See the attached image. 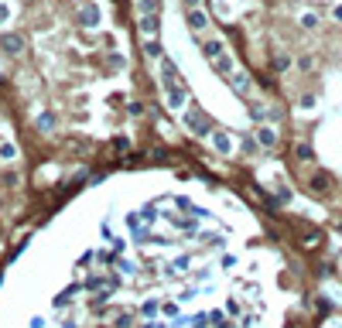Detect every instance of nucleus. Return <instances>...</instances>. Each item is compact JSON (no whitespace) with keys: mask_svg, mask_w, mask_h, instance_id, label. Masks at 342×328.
<instances>
[{"mask_svg":"<svg viewBox=\"0 0 342 328\" xmlns=\"http://www.w3.org/2000/svg\"><path fill=\"white\" fill-rule=\"evenodd\" d=\"M161 89H164V96H168L171 110H182V106H185L188 86H185V79L178 75V68H175V62H171L168 55L161 58Z\"/></svg>","mask_w":342,"mask_h":328,"instance_id":"nucleus-1","label":"nucleus"},{"mask_svg":"<svg viewBox=\"0 0 342 328\" xmlns=\"http://www.w3.org/2000/svg\"><path fill=\"white\" fill-rule=\"evenodd\" d=\"M100 21H103V11L96 7V0H82L76 7V24L79 28H100Z\"/></svg>","mask_w":342,"mask_h":328,"instance_id":"nucleus-2","label":"nucleus"},{"mask_svg":"<svg viewBox=\"0 0 342 328\" xmlns=\"http://www.w3.org/2000/svg\"><path fill=\"white\" fill-rule=\"evenodd\" d=\"M182 123H185V130H192L195 137H209L212 134V127L205 123V116L195 113V110H182Z\"/></svg>","mask_w":342,"mask_h":328,"instance_id":"nucleus-3","label":"nucleus"},{"mask_svg":"<svg viewBox=\"0 0 342 328\" xmlns=\"http://www.w3.org/2000/svg\"><path fill=\"white\" fill-rule=\"evenodd\" d=\"M253 140H257V147L260 150H274L277 147V130H274L271 123H260L257 130H253Z\"/></svg>","mask_w":342,"mask_h":328,"instance_id":"nucleus-4","label":"nucleus"},{"mask_svg":"<svg viewBox=\"0 0 342 328\" xmlns=\"http://www.w3.org/2000/svg\"><path fill=\"white\" fill-rule=\"evenodd\" d=\"M185 24H188L195 34H202L205 28H209V14H205L202 7H195V11H185Z\"/></svg>","mask_w":342,"mask_h":328,"instance_id":"nucleus-5","label":"nucleus"},{"mask_svg":"<svg viewBox=\"0 0 342 328\" xmlns=\"http://www.w3.org/2000/svg\"><path fill=\"white\" fill-rule=\"evenodd\" d=\"M202 55L209 58V62L223 58V55H226V41H223V38H205V41H202Z\"/></svg>","mask_w":342,"mask_h":328,"instance_id":"nucleus-6","label":"nucleus"},{"mask_svg":"<svg viewBox=\"0 0 342 328\" xmlns=\"http://www.w3.org/2000/svg\"><path fill=\"white\" fill-rule=\"evenodd\" d=\"M0 48H4L7 55H21V52H24V38L7 31V34H0Z\"/></svg>","mask_w":342,"mask_h":328,"instance_id":"nucleus-7","label":"nucleus"},{"mask_svg":"<svg viewBox=\"0 0 342 328\" xmlns=\"http://www.w3.org/2000/svg\"><path fill=\"white\" fill-rule=\"evenodd\" d=\"M308 188H311L315 195H325L332 188V178L325 174V171H315V174H311V181H308Z\"/></svg>","mask_w":342,"mask_h":328,"instance_id":"nucleus-8","label":"nucleus"},{"mask_svg":"<svg viewBox=\"0 0 342 328\" xmlns=\"http://www.w3.org/2000/svg\"><path fill=\"white\" fill-rule=\"evenodd\" d=\"M212 72H216V75H223V79H229V75L236 72V62H233V55L216 58V62H212Z\"/></svg>","mask_w":342,"mask_h":328,"instance_id":"nucleus-9","label":"nucleus"},{"mask_svg":"<svg viewBox=\"0 0 342 328\" xmlns=\"http://www.w3.org/2000/svg\"><path fill=\"white\" fill-rule=\"evenodd\" d=\"M158 28H161V14H144V17H140V31L148 34V38H154Z\"/></svg>","mask_w":342,"mask_h":328,"instance_id":"nucleus-10","label":"nucleus"},{"mask_svg":"<svg viewBox=\"0 0 342 328\" xmlns=\"http://www.w3.org/2000/svg\"><path fill=\"white\" fill-rule=\"evenodd\" d=\"M209 137H212V147H216L219 154H233V140H229V134L216 130V134H209Z\"/></svg>","mask_w":342,"mask_h":328,"instance_id":"nucleus-11","label":"nucleus"},{"mask_svg":"<svg viewBox=\"0 0 342 328\" xmlns=\"http://www.w3.org/2000/svg\"><path fill=\"white\" fill-rule=\"evenodd\" d=\"M229 86H233L239 96H247V92H250V79H247L243 72H233V75H229Z\"/></svg>","mask_w":342,"mask_h":328,"instance_id":"nucleus-12","label":"nucleus"},{"mask_svg":"<svg viewBox=\"0 0 342 328\" xmlns=\"http://www.w3.org/2000/svg\"><path fill=\"white\" fill-rule=\"evenodd\" d=\"M55 127H58V116L55 113H48V110H45V113H38V130H41V134L55 130Z\"/></svg>","mask_w":342,"mask_h":328,"instance_id":"nucleus-13","label":"nucleus"},{"mask_svg":"<svg viewBox=\"0 0 342 328\" xmlns=\"http://www.w3.org/2000/svg\"><path fill=\"white\" fill-rule=\"evenodd\" d=\"M137 11H140V17L144 14H161V0H137Z\"/></svg>","mask_w":342,"mask_h":328,"instance_id":"nucleus-14","label":"nucleus"},{"mask_svg":"<svg viewBox=\"0 0 342 328\" xmlns=\"http://www.w3.org/2000/svg\"><path fill=\"white\" fill-rule=\"evenodd\" d=\"M295 158H298V161H315V150H311V144H295Z\"/></svg>","mask_w":342,"mask_h":328,"instance_id":"nucleus-15","label":"nucleus"},{"mask_svg":"<svg viewBox=\"0 0 342 328\" xmlns=\"http://www.w3.org/2000/svg\"><path fill=\"white\" fill-rule=\"evenodd\" d=\"M144 55H148V58H158V62H161V58H164V48H161L158 41H154V38H151L148 45H144Z\"/></svg>","mask_w":342,"mask_h":328,"instance_id":"nucleus-16","label":"nucleus"},{"mask_svg":"<svg viewBox=\"0 0 342 328\" xmlns=\"http://www.w3.org/2000/svg\"><path fill=\"white\" fill-rule=\"evenodd\" d=\"M319 24H322V17H319V14H311V11H308V14H301V28H305V31H315Z\"/></svg>","mask_w":342,"mask_h":328,"instance_id":"nucleus-17","label":"nucleus"},{"mask_svg":"<svg viewBox=\"0 0 342 328\" xmlns=\"http://www.w3.org/2000/svg\"><path fill=\"white\" fill-rule=\"evenodd\" d=\"M113 328H134V315H130V311H120V315L113 318Z\"/></svg>","mask_w":342,"mask_h":328,"instance_id":"nucleus-18","label":"nucleus"},{"mask_svg":"<svg viewBox=\"0 0 342 328\" xmlns=\"http://www.w3.org/2000/svg\"><path fill=\"white\" fill-rule=\"evenodd\" d=\"M250 120L253 123H267V106H250Z\"/></svg>","mask_w":342,"mask_h":328,"instance_id":"nucleus-19","label":"nucleus"},{"mask_svg":"<svg viewBox=\"0 0 342 328\" xmlns=\"http://www.w3.org/2000/svg\"><path fill=\"white\" fill-rule=\"evenodd\" d=\"M239 147L247 150V154H253V150H260V147H257V140H253V134H243V137H239Z\"/></svg>","mask_w":342,"mask_h":328,"instance_id":"nucleus-20","label":"nucleus"},{"mask_svg":"<svg viewBox=\"0 0 342 328\" xmlns=\"http://www.w3.org/2000/svg\"><path fill=\"white\" fill-rule=\"evenodd\" d=\"M274 68H277V72H287V68H291V55H284V52L274 55Z\"/></svg>","mask_w":342,"mask_h":328,"instance_id":"nucleus-21","label":"nucleus"},{"mask_svg":"<svg viewBox=\"0 0 342 328\" xmlns=\"http://www.w3.org/2000/svg\"><path fill=\"white\" fill-rule=\"evenodd\" d=\"M17 158V147L14 144H0V161H14Z\"/></svg>","mask_w":342,"mask_h":328,"instance_id":"nucleus-22","label":"nucleus"},{"mask_svg":"<svg viewBox=\"0 0 342 328\" xmlns=\"http://www.w3.org/2000/svg\"><path fill=\"white\" fill-rule=\"evenodd\" d=\"M315 103H319V96H315V92H305V96L298 99V106H301V110H311Z\"/></svg>","mask_w":342,"mask_h":328,"instance_id":"nucleus-23","label":"nucleus"},{"mask_svg":"<svg viewBox=\"0 0 342 328\" xmlns=\"http://www.w3.org/2000/svg\"><path fill=\"white\" fill-rule=\"evenodd\" d=\"M298 68H301V72H311V68H315V58H311V55H301V58H298Z\"/></svg>","mask_w":342,"mask_h":328,"instance_id":"nucleus-24","label":"nucleus"},{"mask_svg":"<svg viewBox=\"0 0 342 328\" xmlns=\"http://www.w3.org/2000/svg\"><path fill=\"white\" fill-rule=\"evenodd\" d=\"M277 202H291V188H287V185L277 188Z\"/></svg>","mask_w":342,"mask_h":328,"instance_id":"nucleus-25","label":"nucleus"},{"mask_svg":"<svg viewBox=\"0 0 342 328\" xmlns=\"http://www.w3.org/2000/svg\"><path fill=\"white\" fill-rule=\"evenodd\" d=\"M7 21H11V7H7V4H0V28H4Z\"/></svg>","mask_w":342,"mask_h":328,"instance_id":"nucleus-26","label":"nucleus"},{"mask_svg":"<svg viewBox=\"0 0 342 328\" xmlns=\"http://www.w3.org/2000/svg\"><path fill=\"white\" fill-rule=\"evenodd\" d=\"M116 150H120V154H124V150H130V140H127V137H116V144H113Z\"/></svg>","mask_w":342,"mask_h":328,"instance_id":"nucleus-27","label":"nucleus"},{"mask_svg":"<svg viewBox=\"0 0 342 328\" xmlns=\"http://www.w3.org/2000/svg\"><path fill=\"white\" fill-rule=\"evenodd\" d=\"M199 4H202V0H182V7H185V11H195Z\"/></svg>","mask_w":342,"mask_h":328,"instance_id":"nucleus-28","label":"nucleus"},{"mask_svg":"<svg viewBox=\"0 0 342 328\" xmlns=\"http://www.w3.org/2000/svg\"><path fill=\"white\" fill-rule=\"evenodd\" d=\"M332 17H335V21L342 24V4H335V7H332Z\"/></svg>","mask_w":342,"mask_h":328,"instance_id":"nucleus-29","label":"nucleus"},{"mask_svg":"<svg viewBox=\"0 0 342 328\" xmlns=\"http://www.w3.org/2000/svg\"><path fill=\"white\" fill-rule=\"evenodd\" d=\"M137 328H158V325H154V321H144V325H137Z\"/></svg>","mask_w":342,"mask_h":328,"instance_id":"nucleus-30","label":"nucleus"},{"mask_svg":"<svg viewBox=\"0 0 342 328\" xmlns=\"http://www.w3.org/2000/svg\"><path fill=\"white\" fill-rule=\"evenodd\" d=\"M223 328H236V325H233V321H223Z\"/></svg>","mask_w":342,"mask_h":328,"instance_id":"nucleus-31","label":"nucleus"},{"mask_svg":"<svg viewBox=\"0 0 342 328\" xmlns=\"http://www.w3.org/2000/svg\"><path fill=\"white\" fill-rule=\"evenodd\" d=\"M339 233H342V222H339Z\"/></svg>","mask_w":342,"mask_h":328,"instance_id":"nucleus-32","label":"nucleus"},{"mask_svg":"<svg viewBox=\"0 0 342 328\" xmlns=\"http://www.w3.org/2000/svg\"><path fill=\"white\" fill-rule=\"evenodd\" d=\"M103 328H110V325H103Z\"/></svg>","mask_w":342,"mask_h":328,"instance_id":"nucleus-33","label":"nucleus"},{"mask_svg":"<svg viewBox=\"0 0 342 328\" xmlns=\"http://www.w3.org/2000/svg\"><path fill=\"white\" fill-rule=\"evenodd\" d=\"M0 144H4V140H0Z\"/></svg>","mask_w":342,"mask_h":328,"instance_id":"nucleus-34","label":"nucleus"}]
</instances>
